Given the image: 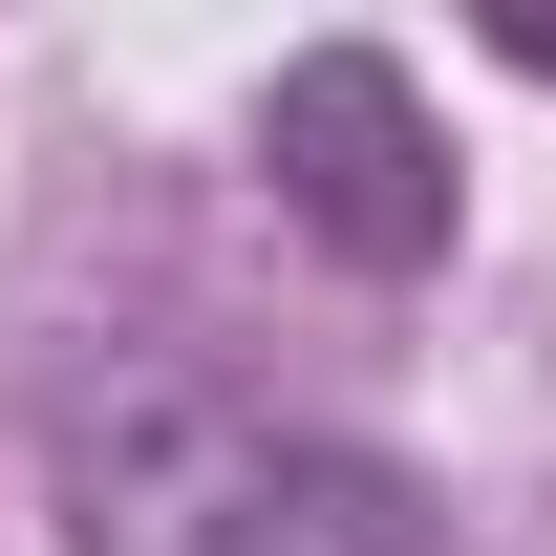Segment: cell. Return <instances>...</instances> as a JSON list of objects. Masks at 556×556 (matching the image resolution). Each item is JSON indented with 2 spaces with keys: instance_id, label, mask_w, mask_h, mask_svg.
Masks as SVG:
<instances>
[{
  "instance_id": "1",
  "label": "cell",
  "mask_w": 556,
  "mask_h": 556,
  "mask_svg": "<svg viewBox=\"0 0 556 556\" xmlns=\"http://www.w3.org/2000/svg\"><path fill=\"white\" fill-rule=\"evenodd\" d=\"M65 556H450L407 450L257 386H108L65 407Z\"/></svg>"
},
{
  "instance_id": "2",
  "label": "cell",
  "mask_w": 556,
  "mask_h": 556,
  "mask_svg": "<svg viewBox=\"0 0 556 556\" xmlns=\"http://www.w3.org/2000/svg\"><path fill=\"white\" fill-rule=\"evenodd\" d=\"M257 172H278V214L343 278H428L450 257V129H428V86L386 43H300L257 86Z\"/></svg>"
}]
</instances>
